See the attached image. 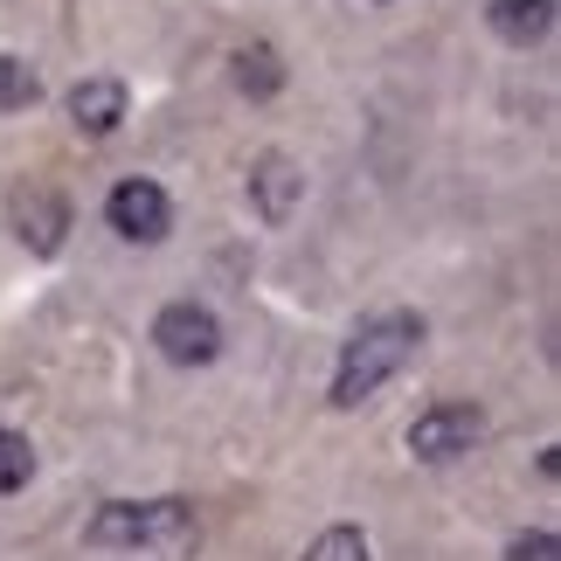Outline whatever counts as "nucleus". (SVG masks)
<instances>
[{
	"label": "nucleus",
	"instance_id": "20e7f679",
	"mask_svg": "<svg viewBox=\"0 0 561 561\" xmlns=\"http://www.w3.org/2000/svg\"><path fill=\"white\" fill-rule=\"evenodd\" d=\"M153 347L174 360V368H208L215 354H222V327H215V312L208 306H167L153 319Z\"/></svg>",
	"mask_w": 561,
	"mask_h": 561
},
{
	"label": "nucleus",
	"instance_id": "7ed1b4c3",
	"mask_svg": "<svg viewBox=\"0 0 561 561\" xmlns=\"http://www.w3.org/2000/svg\"><path fill=\"white\" fill-rule=\"evenodd\" d=\"M485 437V416L471 402H437V409H423L416 423H409V450H416L423 465H450V458H465L471 444Z\"/></svg>",
	"mask_w": 561,
	"mask_h": 561
},
{
	"label": "nucleus",
	"instance_id": "423d86ee",
	"mask_svg": "<svg viewBox=\"0 0 561 561\" xmlns=\"http://www.w3.org/2000/svg\"><path fill=\"white\" fill-rule=\"evenodd\" d=\"M70 118H77V133H118V118H125V83L118 77H83L77 91H70Z\"/></svg>",
	"mask_w": 561,
	"mask_h": 561
},
{
	"label": "nucleus",
	"instance_id": "39448f33",
	"mask_svg": "<svg viewBox=\"0 0 561 561\" xmlns=\"http://www.w3.org/2000/svg\"><path fill=\"white\" fill-rule=\"evenodd\" d=\"M104 222H112L125 243H160L174 229V202H167L160 181H118L112 202H104Z\"/></svg>",
	"mask_w": 561,
	"mask_h": 561
},
{
	"label": "nucleus",
	"instance_id": "6e6552de",
	"mask_svg": "<svg viewBox=\"0 0 561 561\" xmlns=\"http://www.w3.org/2000/svg\"><path fill=\"white\" fill-rule=\"evenodd\" d=\"M485 14H492V35L513 42V49H527L554 28V0H492Z\"/></svg>",
	"mask_w": 561,
	"mask_h": 561
},
{
	"label": "nucleus",
	"instance_id": "4468645a",
	"mask_svg": "<svg viewBox=\"0 0 561 561\" xmlns=\"http://www.w3.org/2000/svg\"><path fill=\"white\" fill-rule=\"evenodd\" d=\"M506 561H561V541L554 534H520V541L506 548Z\"/></svg>",
	"mask_w": 561,
	"mask_h": 561
},
{
	"label": "nucleus",
	"instance_id": "1a4fd4ad",
	"mask_svg": "<svg viewBox=\"0 0 561 561\" xmlns=\"http://www.w3.org/2000/svg\"><path fill=\"white\" fill-rule=\"evenodd\" d=\"M291 202H298V174H291V160L271 153L264 167H256V208H264V222H285Z\"/></svg>",
	"mask_w": 561,
	"mask_h": 561
},
{
	"label": "nucleus",
	"instance_id": "0eeeda50",
	"mask_svg": "<svg viewBox=\"0 0 561 561\" xmlns=\"http://www.w3.org/2000/svg\"><path fill=\"white\" fill-rule=\"evenodd\" d=\"M14 229H21V243H28L35 256H49L62 243V229H70V208H62L56 194L28 187V194H14Z\"/></svg>",
	"mask_w": 561,
	"mask_h": 561
},
{
	"label": "nucleus",
	"instance_id": "9d476101",
	"mask_svg": "<svg viewBox=\"0 0 561 561\" xmlns=\"http://www.w3.org/2000/svg\"><path fill=\"white\" fill-rule=\"evenodd\" d=\"M35 98H42V77L21 56H0V112H28Z\"/></svg>",
	"mask_w": 561,
	"mask_h": 561
},
{
	"label": "nucleus",
	"instance_id": "f257e3e1",
	"mask_svg": "<svg viewBox=\"0 0 561 561\" xmlns=\"http://www.w3.org/2000/svg\"><path fill=\"white\" fill-rule=\"evenodd\" d=\"M423 347V319L416 312H381L368 319L347 347H340V368H333V402L340 409H360L381 381H396L409 368V354Z\"/></svg>",
	"mask_w": 561,
	"mask_h": 561
},
{
	"label": "nucleus",
	"instance_id": "f8f14e48",
	"mask_svg": "<svg viewBox=\"0 0 561 561\" xmlns=\"http://www.w3.org/2000/svg\"><path fill=\"white\" fill-rule=\"evenodd\" d=\"M28 471H35V450L21 430H0V492H21L28 485Z\"/></svg>",
	"mask_w": 561,
	"mask_h": 561
},
{
	"label": "nucleus",
	"instance_id": "9b49d317",
	"mask_svg": "<svg viewBox=\"0 0 561 561\" xmlns=\"http://www.w3.org/2000/svg\"><path fill=\"white\" fill-rule=\"evenodd\" d=\"M306 561H375V548H368V534H360V527H327Z\"/></svg>",
	"mask_w": 561,
	"mask_h": 561
},
{
	"label": "nucleus",
	"instance_id": "ddd939ff",
	"mask_svg": "<svg viewBox=\"0 0 561 561\" xmlns=\"http://www.w3.org/2000/svg\"><path fill=\"white\" fill-rule=\"evenodd\" d=\"M236 83H243V91H277V56L271 49H250L243 70H236Z\"/></svg>",
	"mask_w": 561,
	"mask_h": 561
},
{
	"label": "nucleus",
	"instance_id": "f03ea898",
	"mask_svg": "<svg viewBox=\"0 0 561 561\" xmlns=\"http://www.w3.org/2000/svg\"><path fill=\"white\" fill-rule=\"evenodd\" d=\"M83 534H91V548H187L194 541V506H181V500H153V506L118 500Z\"/></svg>",
	"mask_w": 561,
	"mask_h": 561
}]
</instances>
